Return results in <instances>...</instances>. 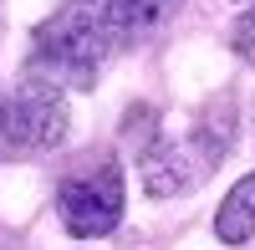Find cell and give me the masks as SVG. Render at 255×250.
I'll list each match as a JSON object with an SVG mask.
<instances>
[{
    "instance_id": "2",
    "label": "cell",
    "mask_w": 255,
    "mask_h": 250,
    "mask_svg": "<svg viewBox=\"0 0 255 250\" xmlns=\"http://www.w3.org/2000/svg\"><path fill=\"white\" fill-rule=\"evenodd\" d=\"M56 215L77 240H97V235L118 230V220H123V174H118V163H97V169L67 179L56 189Z\"/></svg>"
},
{
    "instance_id": "5",
    "label": "cell",
    "mask_w": 255,
    "mask_h": 250,
    "mask_svg": "<svg viewBox=\"0 0 255 250\" xmlns=\"http://www.w3.org/2000/svg\"><path fill=\"white\" fill-rule=\"evenodd\" d=\"M230 46H235L245 61H255V5L235 20V31H230Z\"/></svg>"
},
{
    "instance_id": "3",
    "label": "cell",
    "mask_w": 255,
    "mask_h": 250,
    "mask_svg": "<svg viewBox=\"0 0 255 250\" xmlns=\"http://www.w3.org/2000/svg\"><path fill=\"white\" fill-rule=\"evenodd\" d=\"M0 133L10 148L26 153H46L67 138V102L56 97V87L41 82H20V87L0 102Z\"/></svg>"
},
{
    "instance_id": "1",
    "label": "cell",
    "mask_w": 255,
    "mask_h": 250,
    "mask_svg": "<svg viewBox=\"0 0 255 250\" xmlns=\"http://www.w3.org/2000/svg\"><path fill=\"white\" fill-rule=\"evenodd\" d=\"M184 0H67L51 20L36 26L31 77H41V87H56V92L92 87L102 56L143 41Z\"/></svg>"
},
{
    "instance_id": "4",
    "label": "cell",
    "mask_w": 255,
    "mask_h": 250,
    "mask_svg": "<svg viewBox=\"0 0 255 250\" xmlns=\"http://www.w3.org/2000/svg\"><path fill=\"white\" fill-rule=\"evenodd\" d=\"M215 235L225 245H245L255 235V174H245L235 189L225 194L220 204V215H215Z\"/></svg>"
}]
</instances>
